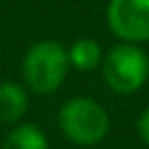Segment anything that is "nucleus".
I'll return each mask as SVG.
<instances>
[{"instance_id":"7","label":"nucleus","mask_w":149,"mask_h":149,"mask_svg":"<svg viewBox=\"0 0 149 149\" xmlns=\"http://www.w3.org/2000/svg\"><path fill=\"white\" fill-rule=\"evenodd\" d=\"M68 57H70V65L76 68L78 72H92L104 59L100 43L90 39V37L74 41L68 47Z\"/></svg>"},{"instance_id":"8","label":"nucleus","mask_w":149,"mask_h":149,"mask_svg":"<svg viewBox=\"0 0 149 149\" xmlns=\"http://www.w3.org/2000/svg\"><path fill=\"white\" fill-rule=\"evenodd\" d=\"M137 133H139V137H141V141L149 147V106L139 114V118H137Z\"/></svg>"},{"instance_id":"3","label":"nucleus","mask_w":149,"mask_h":149,"mask_svg":"<svg viewBox=\"0 0 149 149\" xmlns=\"http://www.w3.org/2000/svg\"><path fill=\"white\" fill-rule=\"evenodd\" d=\"M106 86L116 94H135L149 80V55L135 43L120 41L102 59Z\"/></svg>"},{"instance_id":"1","label":"nucleus","mask_w":149,"mask_h":149,"mask_svg":"<svg viewBox=\"0 0 149 149\" xmlns=\"http://www.w3.org/2000/svg\"><path fill=\"white\" fill-rule=\"evenodd\" d=\"M61 135L82 147L100 143L110 131V116L106 108L90 96H74L65 100L57 112Z\"/></svg>"},{"instance_id":"5","label":"nucleus","mask_w":149,"mask_h":149,"mask_svg":"<svg viewBox=\"0 0 149 149\" xmlns=\"http://www.w3.org/2000/svg\"><path fill=\"white\" fill-rule=\"evenodd\" d=\"M29 110L27 88L17 82H0V123L19 125Z\"/></svg>"},{"instance_id":"4","label":"nucleus","mask_w":149,"mask_h":149,"mask_svg":"<svg viewBox=\"0 0 149 149\" xmlns=\"http://www.w3.org/2000/svg\"><path fill=\"white\" fill-rule=\"evenodd\" d=\"M106 25L110 33L125 43H147L149 0H110L106 6Z\"/></svg>"},{"instance_id":"2","label":"nucleus","mask_w":149,"mask_h":149,"mask_svg":"<svg viewBox=\"0 0 149 149\" xmlns=\"http://www.w3.org/2000/svg\"><path fill=\"white\" fill-rule=\"evenodd\" d=\"M68 49L53 39L31 45L23 57V78L29 90L37 94H53L65 82L70 72Z\"/></svg>"},{"instance_id":"6","label":"nucleus","mask_w":149,"mask_h":149,"mask_svg":"<svg viewBox=\"0 0 149 149\" xmlns=\"http://www.w3.org/2000/svg\"><path fill=\"white\" fill-rule=\"evenodd\" d=\"M2 149H49V139L37 125L19 123L8 131Z\"/></svg>"}]
</instances>
